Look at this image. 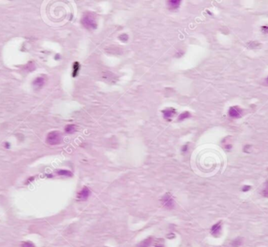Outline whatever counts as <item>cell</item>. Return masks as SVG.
<instances>
[{
	"label": "cell",
	"instance_id": "6da1fadb",
	"mask_svg": "<svg viewBox=\"0 0 268 247\" xmlns=\"http://www.w3.org/2000/svg\"><path fill=\"white\" fill-rule=\"evenodd\" d=\"M81 24L88 30H94L97 27L96 16L92 13H85L81 19Z\"/></svg>",
	"mask_w": 268,
	"mask_h": 247
},
{
	"label": "cell",
	"instance_id": "7a4b0ae2",
	"mask_svg": "<svg viewBox=\"0 0 268 247\" xmlns=\"http://www.w3.org/2000/svg\"><path fill=\"white\" fill-rule=\"evenodd\" d=\"M46 141L47 144L50 145H58L62 141V135L60 132L57 131H51L47 135Z\"/></svg>",
	"mask_w": 268,
	"mask_h": 247
},
{
	"label": "cell",
	"instance_id": "3957f363",
	"mask_svg": "<svg viewBox=\"0 0 268 247\" xmlns=\"http://www.w3.org/2000/svg\"><path fill=\"white\" fill-rule=\"evenodd\" d=\"M162 206H163L165 208L168 210H171L175 206V203H174V199L172 198V196L170 195V194L167 193L164 195L163 197L162 198Z\"/></svg>",
	"mask_w": 268,
	"mask_h": 247
},
{
	"label": "cell",
	"instance_id": "277c9868",
	"mask_svg": "<svg viewBox=\"0 0 268 247\" xmlns=\"http://www.w3.org/2000/svg\"><path fill=\"white\" fill-rule=\"evenodd\" d=\"M228 114L230 117L232 118H238L241 116L242 114V109L239 107L237 106H234L231 107L228 110Z\"/></svg>",
	"mask_w": 268,
	"mask_h": 247
},
{
	"label": "cell",
	"instance_id": "5b68a950",
	"mask_svg": "<svg viewBox=\"0 0 268 247\" xmlns=\"http://www.w3.org/2000/svg\"><path fill=\"white\" fill-rule=\"evenodd\" d=\"M222 230V222L221 221H219V222H217V224H215L212 226L211 228V234H212V235L215 236V237H217V236H219L220 235V232H221Z\"/></svg>",
	"mask_w": 268,
	"mask_h": 247
},
{
	"label": "cell",
	"instance_id": "8992f818",
	"mask_svg": "<svg viewBox=\"0 0 268 247\" xmlns=\"http://www.w3.org/2000/svg\"><path fill=\"white\" fill-rule=\"evenodd\" d=\"M89 195H90V191H89V188L84 187L78 193V198L80 200H86Z\"/></svg>",
	"mask_w": 268,
	"mask_h": 247
},
{
	"label": "cell",
	"instance_id": "52a82bcc",
	"mask_svg": "<svg viewBox=\"0 0 268 247\" xmlns=\"http://www.w3.org/2000/svg\"><path fill=\"white\" fill-rule=\"evenodd\" d=\"M180 0H169L167 2V6L169 9H177L180 6Z\"/></svg>",
	"mask_w": 268,
	"mask_h": 247
},
{
	"label": "cell",
	"instance_id": "ba28073f",
	"mask_svg": "<svg viewBox=\"0 0 268 247\" xmlns=\"http://www.w3.org/2000/svg\"><path fill=\"white\" fill-rule=\"evenodd\" d=\"M162 114L165 119H169L176 114V109L173 108H168L162 110Z\"/></svg>",
	"mask_w": 268,
	"mask_h": 247
},
{
	"label": "cell",
	"instance_id": "9c48e42d",
	"mask_svg": "<svg viewBox=\"0 0 268 247\" xmlns=\"http://www.w3.org/2000/svg\"><path fill=\"white\" fill-rule=\"evenodd\" d=\"M152 241H153V238L151 237H149V238H146L143 241H142L141 243H139L137 247H150L151 245Z\"/></svg>",
	"mask_w": 268,
	"mask_h": 247
},
{
	"label": "cell",
	"instance_id": "30bf717a",
	"mask_svg": "<svg viewBox=\"0 0 268 247\" xmlns=\"http://www.w3.org/2000/svg\"><path fill=\"white\" fill-rule=\"evenodd\" d=\"M45 81L46 80L43 77H38L33 81V85L37 86V87H42L43 85H44Z\"/></svg>",
	"mask_w": 268,
	"mask_h": 247
},
{
	"label": "cell",
	"instance_id": "8fae6325",
	"mask_svg": "<svg viewBox=\"0 0 268 247\" xmlns=\"http://www.w3.org/2000/svg\"><path fill=\"white\" fill-rule=\"evenodd\" d=\"M56 174L60 176H65V177H72L73 174L72 171L68 170H59L56 171Z\"/></svg>",
	"mask_w": 268,
	"mask_h": 247
},
{
	"label": "cell",
	"instance_id": "7c38bea8",
	"mask_svg": "<svg viewBox=\"0 0 268 247\" xmlns=\"http://www.w3.org/2000/svg\"><path fill=\"white\" fill-rule=\"evenodd\" d=\"M73 71H72V77H76V76L78 75V71H79V69H80V64H79V63L78 62H75L73 63Z\"/></svg>",
	"mask_w": 268,
	"mask_h": 247
},
{
	"label": "cell",
	"instance_id": "4fadbf2b",
	"mask_svg": "<svg viewBox=\"0 0 268 247\" xmlns=\"http://www.w3.org/2000/svg\"><path fill=\"white\" fill-rule=\"evenodd\" d=\"M243 243V239L241 238H236L230 243V245L233 247H239L240 246L242 245Z\"/></svg>",
	"mask_w": 268,
	"mask_h": 247
},
{
	"label": "cell",
	"instance_id": "5bb4252c",
	"mask_svg": "<svg viewBox=\"0 0 268 247\" xmlns=\"http://www.w3.org/2000/svg\"><path fill=\"white\" fill-rule=\"evenodd\" d=\"M64 131L67 134H72L76 131V126L75 125H68L64 128Z\"/></svg>",
	"mask_w": 268,
	"mask_h": 247
},
{
	"label": "cell",
	"instance_id": "9a60e30c",
	"mask_svg": "<svg viewBox=\"0 0 268 247\" xmlns=\"http://www.w3.org/2000/svg\"><path fill=\"white\" fill-rule=\"evenodd\" d=\"M190 116H191V115H190V114L188 111L183 112V113L180 114V116L178 117V120L179 121H182V120H185L187 118H189Z\"/></svg>",
	"mask_w": 268,
	"mask_h": 247
},
{
	"label": "cell",
	"instance_id": "2e32d148",
	"mask_svg": "<svg viewBox=\"0 0 268 247\" xmlns=\"http://www.w3.org/2000/svg\"><path fill=\"white\" fill-rule=\"evenodd\" d=\"M260 193H261V195L263 196L268 198V181H267L266 182H265L264 188H263V189L260 192Z\"/></svg>",
	"mask_w": 268,
	"mask_h": 247
},
{
	"label": "cell",
	"instance_id": "e0dca14e",
	"mask_svg": "<svg viewBox=\"0 0 268 247\" xmlns=\"http://www.w3.org/2000/svg\"><path fill=\"white\" fill-rule=\"evenodd\" d=\"M35 63L33 62H29L25 67V69L27 71H32L35 70Z\"/></svg>",
	"mask_w": 268,
	"mask_h": 247
},
{
	"label": "cell",
	"instance_id": "ac0fdd59",
	"mask_svg": "<svg viewBox=\"0 0 268 247\" xmlns=\"http://www.w3.org/2000/svg\"><path fill=\"white\" fill-rule=\"evenodd\" d=\"M20 247H35V245H34L33 243H31V242H25V243H23L21 244V246Z\"/></svg>",
	"mask_w": 268,
	"mask_h": 247
},
{
	"label": "cell",
	"instance_id": "d6986e66",
	"mask_svg": "<svg viewBox=\"0 0 268 247\" xmlns=\"http://www.w3.org/2000/svg\"><path fill=\"white\" fill-rule=\"evenodd\" d=\"M119 38L120 39V40L122 41V42H126V41L128 40V38H129V37H128L127 35H125V34H123V35H121L119 36Z\"/></svg>",
	"mask_w": 268,
	"mask_h": 247
},
{
	"label": "cell",
	"instance_id": "ffe728a7",
	"mask_svg": "<svg viewBox=\"0 0 268 247\" xmlns=\"http://www.w3.org/2000/svg\"><path fill=\"white\" fill-rule=\"evenodd\" d=\"M251 189V186L250 185H244L242 189H241V191L244 192H248Z\"/></svg>",
	"mask_w": 268,
	"mask_h": 247
},
{
	"label": "cell",
	"instance_id": "44dd1931",
	"mask_svg": "<svg viewBox=\"0 0 268 247\" xmlns=\"http://www.w3.org/2000/svg\"><path fill=\"white\" fill-rule=\"evenodd\" d=\"M261 30L263 32H264V33L268 34V26H263V27H261Z\"/></svg>",
	"mask_w": 268,
	"mask_h": 247
},
{
	"label": "cell",
	"instance_id": "7402d4cb",
	"mask_svg": "<svg viewBox=\"0 0 268 247\" xmlns=\"http://www.w3.org/2000/svg\"><path fill=\"white\" fill-rule=\"evenodd\" d=\"M224 148L226 149H227V150H230L231 148H232V145L231 144H229V143H226L225 145H224Z\"/></svg>",
	"mask_w": 268,
	"mask_h": 247
},
{
	"label": "cell",
	"instance_id": "603a6c76",
	"mask_svg": "<svg viewBox=\"0 0 268 247\" xmlns=\"http://www.w3.org/2000/svg\"><path fill=\"white\" fill-rule=\"evenodd\" d=\"M250 148H251L250 145H246V146L244 147L243 151L246 152V153H248V152H249V150H248V149H250Z\"/></svg>",
	"mask_w": 268,
	"mask_h": 247
},
{
	"label": "cell",
	"instance_id": "cb8c5ba5",
	"mask_svg": "<svg viewBox=\"0 0 268 247\" xmlns=\"http://www.w3.org/2000/svg\"><path fill=\"white\" fill-rule=\"evenodd\" d=\"M188 146L187 145H185L184 146H183V148H182V152H183V153H186V152L188 151Z\"/></svg>",
	"mask_w": 268,
	"mask_h": 247
},
{
	"label": "cell",
	"instance_id": "d4e9b609",
	"mask_svg": "<svg viewBox=\"0 0 268 247\" xmlns=\"http://www.w3.org/2000/svg\"><path fill=\"white\" fill-rule=\"evenodd\" d=\"M4 146L6 147V148H7V149H8V148H9V143H4Z\"/></svg>",
	"mask_w": 268,
	"mask_h": 247
},
{
	"label": "cell",
	"instance_id": "484cf974",
	"mask_svg": "<svg viewBox=\"0 0 268 247\" xmlns=\"http://www.w3.org/2000/svg\"><path fill=\"white\" fill-rule=\"evenodd\" d=\"M155 247H163V246H162V245H157Z\"/></svg>",
	"mask_w": 268,
	"mask_h": 247
},
{
	"label": "cell",
	"instance_id": "4316f807",
	"mask_svg": "<svg viewBox=\"0 0 268 247\" xmlns=\"http://www.w3.org/2000/svg\"><path fill=\"white\" fill-rule=\"evenodd\" d=\"M267 83L268 84V77H267Z\"/></svg>",
	"mask_w": 268,
	"mask_h": 247
}]
</instances>
